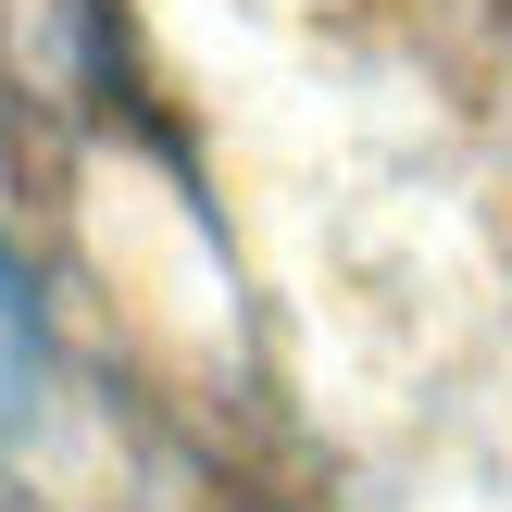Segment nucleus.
<instances>
[{
	"label": "nucleus",
	"mask_w": 512,
	"mask_h": 512,
	"mask_svg": "<svg viewBox=\"0 0 512 512\" xmlns=\"http://www.w3.org/2000/svg\"><path fill=\"white\" fill-rule=\"evenodd\" d=\"M25 388H38V288H25L13 250H0V425H13Z\"/></svg>",
	"instance_id": "1"
}]
</instances>
